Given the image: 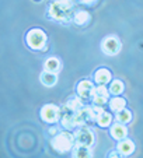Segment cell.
Listing matches in <instances>:
<instances>
[{
    "instance_id": "obj_1",
    "label": "cell",
    "mask_w": 143,
    "mask_h": 158,
    "mask_svg": "<svg viewBox=\"0 0 143 158\" xmlns=\"http://www.w3.org/2000/svg\"><path fill=\"white\" fill-rule=\"evenodd\" d=\"M75 0H52L46 7V17L60 25H69L75 13Z\"/></svg>"
},
{
    "instance_id": "obj_18",
    "label": "cell",
    "mask_w": 143,
    "mask_h": 158,
    "mask_svg": "<svg viewBox=\"0 0 143 158\" xmlns=\"http://www.w3.org/2000/svg\"><path fill=\"white\" fill-rule=\"evenodd\" d=\"M84 105H86V102H84L80 97H79V95H73V97H70V98L66 101L65 106L69 110H72V112H77V110H80Z\"/></svg>"
},
{
    "instance_id": "obj_6",
    "label": "cell",
    "mask_w": 143,
    "mask_h": 158,
    "mask_svg": "<svg viewBox=\"0 0 143 158\" xmlns=\"http://www.w3.org/2000/svg\"><path fill=\"white\" fill-rule=\"evenodd\" d=\"M121 48H122L121 41H119V38L115 35L105 36L101 42V51L104 52L105 55H108V56H115V55H118Z\"/></svg>"
},
{
    "instance_id": "obj_3",
    "label": "cell",
    "mask_w": 143,
    "mask_h": 158,
    "mask_svg": "<svg viewBox=\"0 0 143 158\" xmlns=\"http://www.w3.org/2000/svg\"><path fill=\"white\" fill-rule=\"evenodd\" d=\"M73 146H75V136H73V131L70 130L62 129L59 133L52 136L51 139V147L59 154L70 152Z\"/></svg>"
},
{
    "instance_id": "obj_13",
    "label": "cell",
    "mask_w": 143,
    "mask_h": 158,
    "mask_svg": "<svg viewBox=\"0 0 143 158\" xmlns=\"http://www.w3.org/2000/svg\"><path fill=\"white\" fill-rule=\"evenodd\" d=\"M70 154L73 158H90V157H93L91 147L81 146V144H77V143H75V146L72 147Z\"/></svg>"
},
{
    "instance_id": "obj_16",
    "label": "cell",
    "mask_w": 143,
    "mask_h": 158,
    "mask_svg": "<svg viewBox=\"0 0 143 158\" xmlns=\"http://www.w3.org/2000/svg\"><path fill=\"white\" fill-rule=\"evenodd\" d=\"M112 122H114L112 114H110V112H107V110H102L101 114L97 116V119H95V125L98 126V127H101V129L110 127Z\"/></svg>"
},
{
    "instance_id": "obj_17",
    "label": "cell",
    "mask_w": 143,
    "mask_h": 158,
    "mask_svg": "<svg viewBox=\"0 0 143 158\" xmlns=\"http://www.w3.org/2000/svg\"><path fill=\"white\" fill-rule=\"evenodd\" d=\"M62 69V63L58 57H48L46 60L44 62V70L49 73H56Z\"/></svg>"
},
{
    "instance_id": "obj_15",
    "label": "cell",
    "mask_w": 143,
    "mask_h": 158,
    "mask_svg": "<svg viewBox=\"0 0 143 158\" xmlns=\"http://www.w3.org/2000/svg\"><path fill=\"white\" fill-rule=\"evenodd\" d=\"M108 84H110V87H107V88L110 95H122L124 91H125V84L122 83V80L112 78Z\"/></svg>"
},
{
    "instance_id": "obj_7",
    "label": "cell",
    "mask_w": 143,
    "mask_h": 158,
    "mask_svg": "<svg viewBox=\"0 0 143 158\" xmlns=\"http://www.w3.org/2000/svg\"><path fill=\"white\" fill-rule=\"evenodd\" d=\"M110 93H108V88L105 85H94V89H93L91 94V104L94 105H100V106H104L107 105L108 99H110Z\"/></svg>"
},
{
    "instance_id": "obj_2",
    "label": "cell",
    "mask_w": 143,
    "mask_h": 158,
    "mask_svg": "<svg viewBox=\"0 0 143 158\" xmlns=\"http://www.w3.org/2000/svg\"><path fill=\"white\" fill-rule=\"evenodd\" d=\"M27 48L35 52H42L48 48V35L42 28H31L24 35Z\"/></svg>"
},
{
    "instance_id": "obj_23",
    "label": "cell",
    "mask_w": 143,
    "mask_h": 158,
    "mask_svg": "<svg viewBox=\"0 0 143 158\" xmlns=\"http://www.w3.org/2000/svg\"><path fill=\"white\" fill-rule=\"evenodd\" d=\"M107 157H112V158H116V157H121V155H119V152L116 151V150H112V151H110L107 154Z\"/></svg>"
},
{
    "instance_id": "obj_21",
    "label": "cell",
    "mask_w": 143,
    "mask_h": 158,
    "mask_svg": "<svg viewBox=\"0 0 143 158\" xmlns=\"http://www.w3.org/2000/svg\"><path fill=\"white\" fill-rule=\"evenodd\" d=\"M60 130H62V127L56 126V123H55V125H51V127L48 129V131H49V134H51V136H55V134L59 133Z\"/></svg>"
},
{
    "instance_id": "obj_11",
    "label": "cell",
    "mask_w": 143,
    "mask_h": 158,
    "mask_svg": "<svg viewBox=\"0 0 143 158\" xmlns=\"http://www.w3.org/2000/svg\"><path fill=\"white\" fill-rule=\"evenodd\" d=\"M135 148H136L135 143L132 140H129L128 137L119 140L118 143H116V147H115V150L119 152L121 157H128V155H131L132 152L135 151Z\"/></svg>"
},
{
    "instance_id": "obj_20",
    "label": "cell",
    "mask_w": 143,
    "mask_h": 158,
    "mask_svg": "<svg viewBox=\"0 0 143 158\" xmlns=\"http://www.w3.org/2000/svg\"><path fill=\"white\" fill-rule=\"evenodd\" d=\"M114 119H115V122H118V123H122V125H128V123L132 120L131 110L126 109V108H124V109L118 110V112H115V116H114Z\"/></svg>"
},
{
    "instance_id": "obj_8",
    "label": "cell",
    "mask_w": 143,
    "mask_h": 158,
    "mask_svg": "<svg viewBox=\"0 0 143 158\" xmlns=\"http://www.w3.org/2000/svg\"><path fill=\"white\" fill-rule=\"evenodd\" d=\"M95 84L93 83V80L89 78H83L76 84V95H79L83 101H90L93 94V89H94Z\"/></svg>"
},
{
    "instance_id": "obj_19",
    "label": "cell",
    "mask_w": 143,
    "mask_h": 158,
    "mask_svg": "<svg viewBox=\"0 0 143 158\" xmlns=\"http://www.w3.org/2000/svg\"><path fill=\"white\" fill-rule=\"evenodd\" d=\"M39 81L44 84L45 87H54L58 83V76L56 73H49V72H42L39 76Z\"/></svg>"
},
{
    "instance_id": "obj_9",
    "label": "cell",
    "mask_w": 143,
    "mask_h": 158,
    "mask_svg": "<svg viewBox=\"0 0 143 158\" xmlns=\"http://www.w3.org/2000/svg\"><path fill=\"white\" fill-rule=\"evenodd\" d=\"M112 80V73L107 67H98L93 73V83L95 85H107Z\"/></svg>"
},
{
    "instance_id": "obj_10",
    "label": "cell",
    "mask_w": 143,
    "mask_h": 158,
    "mask_svg": "<svg viewBox=\"0 0 143 158\" xmlns=\"http://www.w3.org/2000/svg\"><path fill=\"white\" fill-rule=\"evenodd\" d=\"M110 136L115 141H119V140H122V139L128 137V127H126V125L112 122L110 126Z\"/></svg>"
},
{
    "instance_id": "obj_5",
    "label": "cell",
    "mask_w": 143,
    "mask_h": 158,
    "mask_svg": "<svg viewBox=\"0 0 143 158\" xmlns=\"http://www.w3.org/2000/svg\"><path fill=\"white\" fill-rule=\"evenodd\" d=\"M39 118L42 122L48 123V125H55L59 122L60 106L55 104H45L39 110Z\"/></svg>"
},
{
    "instance_id": "obj_24",
    "label": "cell",
    "mask_w": 143,
    "mask_h": 158,
    "mask_svg": "<svg viewBox=\"0 0 143 158\" xmlns=\"http://www.w3.org/2000/svg\"><path fill=\"white\" fill-rule=\"evenodd\" d=\"M32 2H34V3H41L42 0H32Z\"/></svg>"
},
{
    "instance_id": "obj_22",
    "label": "cell",
    "mask_w": 143,
    "mask_h": 158,
    "mask_svg": "<svg viewBox=\"0 0 143 158\" xmlns=\"http://www.w3.org/2000/svg\"><path fill=\"white\" fill-rule=\"evenodd\" d=\"M77 2L81 4H84V6H94L98 0H77Z\"/></svg>"
},
{
    "instance_id": "obj_4",
    "label": "cell",
    "mask_w": 143,
    "mask_h": 158,
    "mask_svg": "<svg viewBox=\"0 0 143 158\" xmlns=\"http://www.w3.org/2000/svg\"><path fill=\"white\" fill-rule=\"evenodd\" d=\"M73 136H75V143L81 144V146L93 147L95 143V136L89 125H83L76 127L73 130Z\"/></svg>"
},
{
    "instance_id": "obj_14",
    "label": "cell",
    "mask_w": 143,
    "mask_h": 158,
    "mask_svg": "<svg viewBox=\"0 0 143 158\" xmlns=\"http://www.w3.org/2000/svg\"><path fill=\"white\" fill-rule=\"evenodd\" d=\"M108 106H110V110L111 112H118V110L124 109V108H126V105H128V102H126V99L124 98V97L121 95H114L112 98L110 97V99H108Z\"/></svg>"
},
{
    "instance_id": "obj_12",
    "label": "cell",
    "mask_w": 143,
    "mask_h": 158,
    "mask_svg": "<svg viewBox=\"0 0 143 158\" xmlns=\"http://www.w3.org/2000/svg\"><path fill=\"white\" fill-rule=\"evenodd\" d=\"M91 15L87 10H75L73 15H72V23L77 27H86L87 24H90Z\"/></svg>"
}]
</instances>
